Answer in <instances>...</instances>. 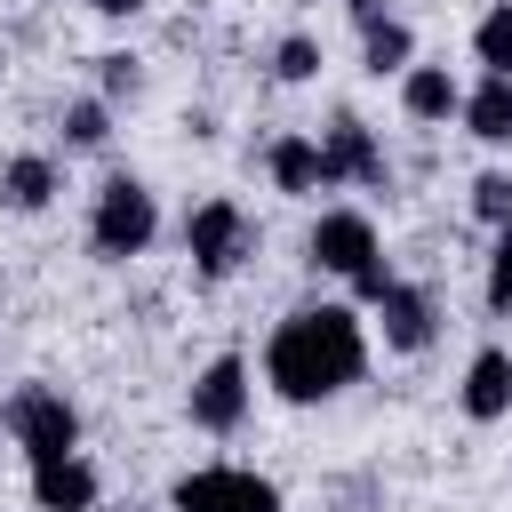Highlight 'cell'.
<instances>
[{
	"label": "cell",
	"mask_w": 512,
	"mask_h": 512,
	"mask_svg": "<svg viewBox=\"0 0 512 512\" xmlns=\"http://www.w3.org/2000/svg\"><path fill=\"white\" fill-rule=\"evenodd\" d=\"M368 368V336H360V312L352 304H320V312H288L264 344V376L280 400L312 408L328 392H344L352 376Z\"/></svg>",
	"instance_id": "1"
},
{
	"label": "cell",
	"mask_w": 512,
	"mask_h": 512,
	"mask_svg": "<svg viewBox=\"0 0 512 512\" xmlns=\"http://www.w3.org/2000/svg\"><path fill=\"white\" fill-rule=\"evenodd\" d=\"M152 232H160V208H152V192L136 184V176H112L104 192H96V216H88V240H96V256H144L152 248Z\"/></svg>",
	"instance_id": "2"
},
{
	"label": "cell",
	"mask_w": 512,
	"mask_h": 512,
	"mask_svg": "<svg viewBox=\"0 0 512 512\" xmlns=\"http://www.w3.org/2000/svg\"><path fill=\"white\" fill-rule=\"evenodd\" d=\"M168 504L176 512H280V488L248 464H200L168 488Z\"/></svg>",
	"instance_id": "3"
},
{
	"label": "cell",
	"mask_w": 512,
	"mask_h": 512,
	"mask_svg": "<svg viewBox=\"0 0 512 512\" xmlns=\"http://www.w3.org/2000/svg\"><path fill=\"white\" fill-rule=\"evenodd\" d=\"M8 432H16V448H24L32 464H48V456H72V448H80V416H72V400H64V392H48V384H24V392L8 400Z\"/></svg>",
	"instance_id": "4"
},
{
	"label": "cell",
	"mask_w": 512,
	"mask_h": 512,
	"mask_svg": "<svg viewBox=\"0 0 512 512\" xmlns=\"http://www.w3.org/2000/svg\"><path fill=\"white\" fill-rule=\"evenodd\" d=\"M184 256H192L200 280H232L240 256H248V216H240L232 200H200V208L184 216Z\"/></svg>",
	"instance_id": "5"
},
{
	"label": "cell",
	"mask_w": 512,
	"mask_h": 512,
	"mask_svg": "<svg viewBox=\"0 0 512 512\" xmlns=\"http://www.w3.org/2000/svg\"><path fill=\"white\" fill-rule=\"evenodd\" d=\"M240 416H248V360L240 352H216L192 376V424L200 432H240Z\"/></svg>",
	"instance_id": "6"
},
{
	"label": "cell",
	"mask_w": 512,
	"mask_h": 512,
	"mask_svg": "<svg viewBox=\"0 0 512 512\" xmlns=\"http://www.w3.org/2000/svg\"><path fill=\"white\" fill-rule=\"evenodd\" d=\"M328 184H384V152H376L368 120H352V112H336L320 136V192Z\"/></svg>",
	"instance_id": "7"
},
{
	"label": "cell",
	"mask_w": 512,
	"mask_h": 512,
	"mask_svg": "<svg viewBox=\"0 0 512 512\" xmlns=\"http://www.w3.org/2000/svg\"><path fill=\"white\" fill-rule=\"evenodd\" d=\"M368 256H384V248H376V224H368L360 208H328V216L312 224V264H320V272H344V280H352Z\"/></svg>",
	"instance_id": "8"
},
{
	"label": "cell",
	"mask_w": 512,
	"mask_h": 512,
	"mask_svg": "<svg viewBox=\"0 0 512 512\" xmlns=\"http://www.w3.org/2000/svg\"><path fill=\"white\" fill-rule=\"evenodd\" d=\"M32 504H40V512H96V464H88L80 448L32 464Z\"/></svg>",
	"instance_id": "9"
},
{
	"label": "cell",
	"mask_w": 512,
	"mask_h": 512,
	"mask_svg": "<svg viewBox=\"0 0 512 512\" xmlns=\"http://www.w3.org/2000/svg\"><path fill=\"white\" fill-rule=\"evenodd\" d=\"M504 408H512V352L504 344H480L472 368H464V416L472 424H496Z\"/></svg>",
	"instance_id": "10"
},
{
	"label": "cell",
	"mask_w": 512,
	"mask_h": 512,
	"mask_svg": "<svg viewBox=\"0 0 512 512\" xmlns=\"http://www.w3.org/2000/svg\"><path fill=\"white\" fill-rule=\"evenodd\" d=\"M376 320H384V344H392V352H424V344H432V328H440V304H432L424 288H408V280H400V288L376 304Z\"/></svg>",
	"instance_id": "11"
},
{
	"label": "cell",
	"mask_w": 512,
	"mask_h": 512,
	"mask_svg": "<svg viewBox=\"0 0 512 512\" xmlns=\"http://www.w3.org/2000/svg\"><path fill=\"white\" fill-rule=\"evenodd\" d=\"M400 104H408V120H448V112H464V88L448 80V64H408Z\"/></svg>",
	"instance_id": "12"
},
{
	"label": "cell",
	"mask_w": 512,
	"mask_h": 512,
	"mask_svg": "<svg viewBox=\"0 0 512 512\" xmlns=\"http://www.w3.org/2000/svg\"><path fill=\"white\" fill-rule=\"evenodd\" d=\"M0 200H8L16 216H40V208L56 200V160H48V152H16V160L0 168Z\"/></svg>",
	"instance_id": "13"
},
{
	"label": "cell",
	"mask_w": 512,
	"mask_h": 512,
	"mask_svg": "<svg viewBox=\"0 0 512 512\" xmlns=\"http://www.w3.org/2000/svg\"><path fill=\"white\" fill-rule=\"evenodd\" d=\"M464 128L480 144H512V72H488L472 96H464Z\"/></svg>",
	"instance_id": "14"
},
{
	"label": "cell",
	"mask_w": 512,
	"mask_h": 512,
	"mask_svg": "<svg viewBox=\"0 0 512 512\" xmlns=\"http://www.w3.org/2000/svg\"><path fill=\"white\" fill-rule=\"evenodd\" d=\"M264 168H272L280 192H320V144H312V136H272Z\"/></svg>",
	"instance_id": "15"
},
{
	"label": "cell",
	"mask_w": 512,
	"mask_h": 512,
	"mask_svg": "<svg viewBox=\"0 0 512 512\" xmlns=\"http://www.w3.org/2000/svg\"><path fill=\"white\" fill-rule=\"evenodd\" d=\"M360 40H368V72H376V80L416 64V32H408L400 16H384V24H376V32H360Z\"/></svg>",
	"instance_id": "16"
},
{
	"label": "cell",
	"mask_w": 512,
	"mask_h": 512,
	"mask_svg": "<svg viewBox=\"0 0 512 512\" xmlns=\"http://www.w3.org/2000/svg\"><path fill=\"white\" fill-rule=\"evenodd\" d=\"M64 144H72V152H104V144H112V112H104V96L64 104Z\"/></svg>",
	"instance_id": "17"
},
{
	"label": "cell",
	"mask_w": 512,
	"mask_h": 512,
	"mask_svg": "<svg viewBox=\"0 0 512 512\" xmlns=\"http://www.w3.org/2000/svg\"><path fill=\"white\" fill-rule=\"evenodd\" d=\"M472 56H480L488 72H512V0H496V8L472 24Z\"/></svg>",
	"instance_id": "18"
},
{
	"label": "cell",
	"mask_w": 512,
	"mask_h": 512,
	"mask_svg": "<svg viewBox=\"0 0 512 512\" xmlns=\"http://www.w3.org/2000/svg\"><path fill=\"white\" fill-rule=\"evenodd\" d=\"M312 72H320V40L312 32H288L272 48V80H312Z\"/></svg>",
	"instance_id": "19"
},
{
	"label": "cell",
	"mask_w": 512,
	"mask_h": 512,
	"mask_svg": "<svg viewBox=\"0 0 512 512\" xmlns=\"http://www.w3.org/2000/svg\"><path fill=\"white\" fill-rule=\"evenodd\" d=\"M472 216H480V224H512V176H504V168L472 176Z\"/></svg>",
	"instance_id": "20"
},
{
	"label": "cell",
	"mask_w": 512,
	"mask_h": 512,
	"mask_svg": "<svg viewBox=\"0 0 512 512\" xmlns=\"http://www.w3.org/2000/svg\"><path fill=\"white\" fill-rule=\"evenodd\" d=\"M488 312L512 320V224H496V256H488Z\"/></svg>",
	"instance_id": "21"
},
{
	"label": "cell",
	"mask_w": 512,
	"mask_h": 512,
	"mask_svg": "<svg viewBox=\"0 0 512 512\" xmlns=\"http://www.w3.org/2000/svg\"><path fill=\"white\" fill-rule=\"evenodd\" d=\"M392 288H400V272H392V264H384V256H368V264H360V272H352V296H360V304H384V296H392Z\"/></svg>",
	"instance_id": "22"
},
{
	"label": "cell",
	"mask_w": 512,
	"mask_h": 512,
	"mask_svg": "<svg viewBox=\"0 0 512 512\" xmlns=\"http://www.w3.org/2000/svg\"><path fill=\"white\" fill-rule=\"evenodd\" d=\"M104 64V96H128L136 88V56H96Z\"/></svg>",
	"instance_id": "23"
},
{
	"label": "cell",
	"mask_w": 512,
	"mask_h": 512,
	"mask_svg": "<svg viewBox=\"0 0 512 512\" xmlns=\"http://www.w3.org/2000/svg\"><path fill=\"white\" fill-rule=\"evenodd\" d=\"M352 24H360V32H376V24H384V0H352Z\"/></svg>",
	"instance_id": "24"
},
{
	"label": "cell",
	"mask_w": 512,
	"mask_h": 512,
	"mask_svg": "<svg viewBox=\"0 0 512 512\" xmlns=\"http://www.w3.org/2000/svg\"><path fill=\"white\" fill-rule=\"evenodd\" d=\"M88 8H96V16H136L144 0H88Z\"/></svg>",
	"instance_id": "25"
},
{
	"label": "cell",
	"mask_w": 512,
	"mask_h": 512,
	"mask_svg": "<svg viewBox=\"0 0 512 512\" xmlns=\"http://www.w3.org/2000/svg\"><path fill=\"white\" fill-rule=\"evenodd\" d=\"M0 72H8V48H0Z\"/></svg>",
	"instance_id": "26"
}]
</instances>
